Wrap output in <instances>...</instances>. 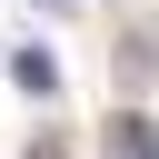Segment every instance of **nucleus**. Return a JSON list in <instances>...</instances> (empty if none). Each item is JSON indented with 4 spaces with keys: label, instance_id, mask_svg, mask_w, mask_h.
I'll return each instance as SVG.
<instances>
[{
    "label": "nucleus",
    "instance_id": "obj_3",
    "mask_svg": "<svg viewBox=\"0 0 159 159\" xmlns=\"http://www.w3.org/2000/svg\"><path fill=\"white\" fill-rule=\"evenodd\" d=\"M40 10H70V0H40Z\"/></svg>",
    "mask_w": 159,
    "mask_h": 159
},
{
    "label": "nucleus",
    "instance_id": "obj_4",
    "mask_svg": "<svg viewBox=\"0 0 159 159\" xmlns=\"http://www.w3.org/2000/svg\"><path fill=\"white\" fill-rule=\"evenodd\" d=\"M30 159H60V149H30Z\"/></svg>",
    "mask_w": 159,
    "mask_h": 159
},
{
    "label": "nucleus",
    "instance_id": "obj_2",
    "mask_svg": "<svg viewBox=\"0 0 159 159\" xmlns=\"http://www.w3.org/2000/svg\"><path fill=\"white\" fill-rule=\"evenodd\" d=\"M10 80H20L30 99H50V89H60V60H50V50H20V60H10Z\"/></svg>",
    "mask_w": 159,
    "mask_h": 159
},
{
    "label": "nucleus",
    "instance_id": "obj_1",
    "mask_svg": "<svg viewBox=\"0 0 159 159\" xmlns=\"http://www.w3.org/2000/svg\"><path fill=\"white\" fill-rule=\"evenodd\" d=\"M109 159H159V119L149 109H119L109 119Z\"/></svg>",
    "mask_w": 159,
    "mask_h": 159
}]
</instances>
